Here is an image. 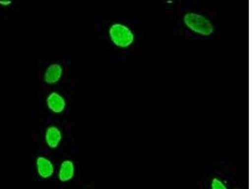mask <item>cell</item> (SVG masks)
Segmentation results:
<instances>
[{"mask_svg":"<svg viewBox=\"0 0 252 189\" xmlns=\"http://www.w3.org/2000/svg\"><path fill=\"white\" fill-rule=\"evenodd\" d=\"M46 103L47 109L55 114H62L66 110L67 105L66 98L57 91H52L47 94Z\"/></svg>","mask_w":252,"mask_h":189,"instance_id":"8992f818","label":"cell"},{"mask_svg":"<svg viewBox=\"0 0 252 189\" xmlns=\"http://www.w3.org/2000/svg\"><path fill=\"white\" fill-rule=\"evenodd\" d=\"M75 162L70 158L63 159L56 168V176L61 183L67 184L73 181L76 176Z\"/></svg>","mask_w":252,"mask_h":189,"instance_id":"277c9868","label":"cell"},{"mask_svg":"<svg viewBox=\"0 0 252 189\" xmlns=\"http://www.w3.org/2000/svg\"><path fill=\"white\" fill-rule=\"evenodd\" d=\"M210 189H228V187L223 180L215 177L211 180Z\"/></svg>","mask_w":252,"mask_h":189,"instance_id":"ba28073f","label":"cell"},{"mask_svg":"<svg viewBox=\"0 0 252 189\" xmlns=\"http://www.w3.org/2000/svg\"><path fill=\"white\" fill-rule=\"evenodd\" d=\"M13 4L12 0H0V6L8 7Z\"/></svg>","mask_w":252,"mask_h":189,"instance_id":"9c48e42d","label":"cell"},{"mask_svg":"<svg viewBox=\"0 0 252 189\" xmlns=\"http://www.w3.org/2000/svg\"><path fill=\"white\" fill-rule=\"evenodd\" d=\"M63 132L59 126L51 125L46 128L44 134V143L49 150H56L62 145Z\"/></svg>","mask_w":252,"mask_h":189,"instance_id":"5b68a950","label":"cell"},{"mask_svg":"<svg viewBox=\"0 0 252 189\" xmlns=\"http://www.w3.org/2000/svg\"><path fill=\"white\" fill-rule=\"evenodd\" d=\"M35 168L38 177L43 181H48L55 176L57 168L50 157L39 155L35 159Z\"/></svg>","mask_w":252,"mask_h":189,"instance_id":"3957f363","label":"cell"},{"mask_svg":"<svg viewBox=\"0 0 252 189\" xmlns=\"http://www.w3.org/2000/svg\"><path fill=\"white\" fill-rule=\"evenodd\" d=\"M184 20L187 27L195 33L203 35H209L213 33V25L204 16L188 13L184 16Z\"/></svg>","mask_w":252,"mask_h":189,"instance_id":"7a4b0ae2","label":"cell"},{"mask_svg":"<svg viewBox=\"0 0 252 189\" xmlns=\"http://www.w3.org/2000/svg\"><path fill=\"white\" fill-rule=\"evenodd\" d=\"M110 40L116 46L122 48L129 47L134 41L133 33L127 26L121 23H114L110 26Z\"/></svg>","mask_w":252,"mask_h":189,"instance_id":"6da1fadb","label":"cell"},{"mask_svg":"<svg viewBox=\"0 0 252 189\" xmlns=\"http://www.w3.org/2000/svg\"><path fill=\"white\" fill-rule=\"evenodd\" d=\"M64 75V67L60 63L53 62L46 67L44 72L43 80L48 85H55L60 82Z\"/></svg>","mask_w":252,"mask_h":189,"instance_id":"52a82bcc","label":"cell"},{"mask_svg":"<svg viewBox=\"0 0 252 189\" xmlns=\"http://www.w3.org/2000/svg\"><path fill=\"white\" fill-rule=\"evenodd\" d=\"M239 189V188H235V189Z\"/></svg>","mask_w":252,"mask_h":189,"instance_id":"30bf717a","label":"cell"}]
</instances>
